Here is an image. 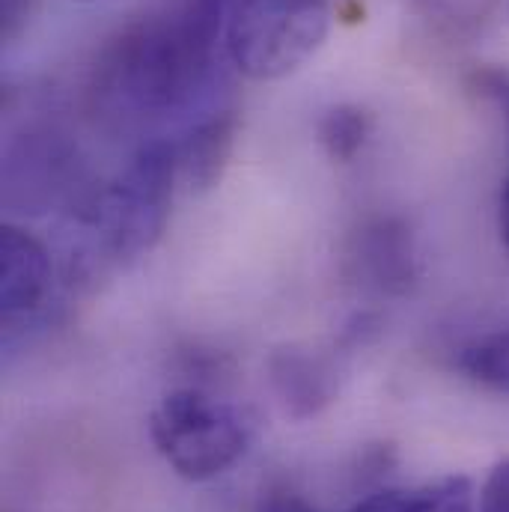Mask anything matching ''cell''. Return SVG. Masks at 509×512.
<instances>
[{"label":"cell","instance_id":"6da1fadb","mask_svg":"<svg viewBox=\"0 0 509 512\" xmlns=\"http://www.w3.org/2000/svg\"><path fill=\"white\" fill-rule=\"evenodd\" d=\"M230 9V0H167L120 27L90 72L93 114L114 128L185 114L209 90Z\"/></svg>","mask_w":509,"mask_h":512},{"label":"cell","instance_id":"7a4b0ae2","mask_svg":"<svg viewBox=\"0 0 509 512\" xmlns=\"http://www.w3.org/2000/svg\"><path fill=\"white\" fill-rule=\"evenodd\" d=\"M149 438L182 480L206 483L245 459L254 420L245 408L200 387H176L149 414Z\"/></svg>","mask_w":509,"mask_h":512},{"label":"cell","instance_id":"3957f363","mask_svg":"<svg viewBox=\"0 0 509 512\" xmlns=\"http://www.w3.org/2000/svg\"><path fill=\"white\" fill-rule=\"evenodd\" d=\"M179 158L173 140H146L128 158L126 170L96 197L90 221L102 236V248L117 262L149 254L170 224Z\"/></svg>","mask_w":509,"mask_h":512},{"label":"cell","instance_id":"277c9868","mask_svg":"<svg viewBox=\"0 0 509 512\" xmlns=\"http://www.w3.org/2000/svg\"><path fill=\"white\" fill-rule=\"evenodd\" d=\"M328 30V0H236L224 45L245 78L280 81L322 48Z\"/></svg>","mask_w":509,"mask_h":512},{"label":"cell","instance_id":"5b68a950","mask_svg":"<svg viewBox=\"0 0 509 512\" xmlns=\"http://www.w3.org/2000/svg\"><path fill=\"white\" fill-rule=\"evenodd\" d=\"M75 179H78V152L63 134L51 128L27 131L6 152L3 188L9 206L27 212H45L51 203H57L72 191Z\"/></svg>","mask_w":509,"mask_h":512},{"label":"cell","instance_id":"8992f818","mask_svg":"<svg viewBox=\"0 0 509 512\" xmlns=\"http://www.w3.org/2000/svg\"><path fill=\"white\" fill-rule=\"evenodd\" d=\"M51 292L48 248L27 230L3 224L0 230V313L3 328L18 331L39 319Z\"/></svg>","mask_w":509,"mask_h":512},{"label":"cell","instance_id":"52a82bcc","mask_svg":"<svg viewBox=\"0 0 509 512\" xmlns=\"http://www.w3.org/2000/svg\"><path fill=\"white\" fill-rule=\"evenodd\" d=\"M343 355L304 346H280L268 355V382L289 417L310 420L337 399Z\"/></svg>","mask_w":509,"mask_h":512},{"label":"cell","instance_id":"ba28073f","mask_svg":"<svg viewBox=\"0 0 509 512\" xmlns=\"http://www.w3.org/2000/svg\"><path fill=\"white\" fill-rule=\"evenodd\" d=\"M352 265L364 286L384 295H405L417 280L411 227L399 218H376L364 224L352 245Z\"/></svg>","mask_w":509,"mask_h":512},{"label":"cell","instance_id":"9c48e42d","mask_svg":"<svg viewBox=\"0 0 509 512\" xmlns=\"http://www.w3.org/2000/svg\"><path fill=\"white\" fill-rule=\"evenodd\" d=\"M236 131H239L236 111H215L185 131V137L176 143V158H179V179L191 191L206 194L221 182L236 146Z\"/></svg>","mask_w":509,"mask_h":512},{"label":"cell","instance_id":"30bf717a","mask_svg":"<svg viewBox=\"0 0 509 512\" xmlns=\"http://www.w3.org/2000/svg\"><path fill=\"white\" fill-rule=\"evenodd\" d=\"M349 512H477V492L468 477H444L420 489H384Z\"/></svg>","mask_w":509,"mask_h":512},{"label":"cell","instance_id":"8fae6325","mask_svg":"<svg viewBox=\"0 0 509 512\" xmlns=\"http://www.w3.org/2000/svg\"><path fill=\"white\" fill-rule=\"evenodd\" d=\"M456 370L468 382L509 396V325L468 340L456 355Z\"/></svg>","mask_w":509,"mask_h":512},{"label":"cell","instance_id":"7c38bea8","mask_svg":"<svg viewBox=\"0 0 509 512\" xmlns=\"http://www.w3.org/2000/svg\"><path fill=\"white\" fill-rule=\"evenodd\" d=\"M319 143L328 152L331 161L349 164L358 158V152L367 146L370 134H373V114L361 105H334L319 117Z\"/></svg>","mask_w":509,"mask_h":512},{"label":"cell","instance_id":"4fadbf2b","mask_svg":"<svg viewBox=\"0 0 509 512\" xmlns=\"http://www.w3.org/2000/svg\"><path fill=\"white\" fill-rule=\"evenodd\" d=\"M417 15L447 39H471L498 12L501 0H411Z\"/></svg>","mask_w":509,"mask_h":512},{"label":"cell","instance_id":"5bb4252c","mask_svg":"<svg viewBox=\"0 0 509 512\" xmlns=\"http://www.w3.org/2000/svg\"><path fill=\"white\" fill-rule=\"evenodd\" d=\"M477 512H509V459H501L489 471L477 495Z\"/></svg>","mask_w":509,"mask_h":512},{"label":"cell","instance_id":"9a60e30c","mask_svg":"<svg viewBox=\"0 0 509 512\" xmlns=\"http://www.w3.org/2000/svg\"><path fill=\"white\" fill-rule=\"evenodd\" d=\"M474 87L498 105V111L507 117L509 123V72L504 69H480L474 75Z\"/></svg>","mask_w":509,"mask_h":512},{"label":"cell","instance_id":"2e32d148","mask_svg":"<svg viewBox=\"0 0 509 512\" xmlns=\"http://www.w3.org/2000/svg\"><path fill=\"white\" fill-rule=\"evenodd\" d=\"M256 512H316L304 498L292 495V492H274L268 498H262V504Z\"/></svg>","mask_w":509,"mask_h":512},{"label":"cell","instance_id":"e0dca14e","mask_svg":"<svg viewBox=\"0 0 509 512\" xmlns=\"http://www.w3.org/2000/svg\"><path fill=\"white\" fill-rule=\"evenodd\" d=\"M30 3L33 0H3V36L9 39V36H15L18 30H21V24H24V18H27V12H30Z\"/></svg>","mask_w":509,"mask_h":512}]
</instances>
